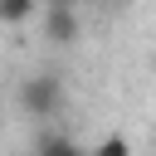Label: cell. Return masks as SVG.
<instances>
[{
	"mask_svg": "<svg viewBox=\"0 0 156 156\" xmlns=\"http://www.w3.org/2000/svg\"><path fill=\"white\" fill-rule=\"evenodd\" d=\"M20 107H24V117H39V122L58 117V107H63V78L49 73V68L29 73L20 83Z\"/></svg>",
	"mask_w": 156,
	"mask_h": 156,
	"instance_id": "obj_1",
	"label": "cell"
},
{
	"mask_svg": "<svg viewBox=\"0 0 156 156\" xmlns=\"http://www.w3.org/2000/svg\"><path fill=\"white\" fill-rule=\"evenodd\" d=\"M39 15H44V39H49L54 49H68V44L83 39V15H78V5H68V10H39Z\"/></svg>",
	"mask_w": 156,
	"mask_h": 156,
	"instance_id": "obj_2",
	"label": "cell"
},
{
	"mask_svg": "<svg viewBox=\"0 0 156 156\" xmlns=\"http://www.w3.org/2000/svg\"><path fill=\"white\" fill-rule=\"evenodd\" d=\"M34 156H88L73 136H58V132H44L39 141H34Z\"/></svg>",
	"mask_w": 156,
	"mask_h": 156,
	"instance_id": "obj_3",
	"label": "cell"
},
{
	"mask_svg": "<svg viewBox=\"0 0 156 156\" xmlns=\"http://www.w3.org/2000/svg\"><path fill=\"white\" fill-rule=\"evenodd\" d=\"M34 0H0V24H24V20H34Z\"/></svg>",
	"mask_w": 156,
	"mask_h": 156,
	"instance_id": "obj_4",
	"label": "cell"
},
{
	"mask_svg": "<svg viewBox=\"0 0 156 156\" xmlns=\"http://www.w3.org/2000/svg\"><path fill=\"white\" fill-rule=\"evenodd\" d=\"M88 156H132V141H127V136H117V132H107Z\"/></svg>",
	"mask_w": 156,
	"mask_h": 156,
	"instance_id": "obj_5",
	"label": "cell"
},
{
	"mask_svg": "<svg viewBox=\"0 0 156 156\" xmlns=\"http://www.w3.org/2000/svg\"><path fill=\"white\" fill-rule=\"evenodd\" d=\"M34 5H39V10H68L73 0H34Z\"/></svg>",
	"mask_w": 156,
	"mask_h": 156,
	"instance_id": "obj_6",
	"label": "cell"
}]
</instances>
